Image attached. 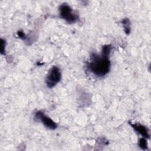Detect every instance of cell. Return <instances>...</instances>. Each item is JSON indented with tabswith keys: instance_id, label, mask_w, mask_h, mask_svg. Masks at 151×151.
<instances>
[{
	"instance_id": "cell-3",
	"label": "cell",
	"mask_w": 151,
	"mask_h": 151,
	"mask_svg": "<svg viewBox=\"0 0 151 151\" xmlns=\"http://www.w3.org/2000/svg\"><path fill=\"white\" fill-rule=\"evenodd\" d=\"M61 73L59 68L57 66L52 67L48 71L46 78L45 83L49 88L54 87L61 80Z\"/></svg>"
},
{
	"instance_id": "cell-4",
	"label": "cell",
	"mask_w": 151,
	"mask_h": 151,
	"mask_svg": "<svg viewBox=\"0 0 151 151\" xmlns=\"http://www.w3.org/2000/svg\"><path fill=\"white\" fill-rule=\"evenodd\" d=\"M34 119L37 121L41 122L47 128L53 130L57 128V124L49 117L45 115L42 111H38L34 115Z\"/></svg>"
},
{
	"instance_id": "cell-6",
	"label": "cell",
	"mask_w": 151,
	"mask_h": 151,
	"mask_svg": "<svg viewBox=\"0 0 151 151\" xmlns=\"http://www.w3.org/2000/svg\"><path fill=\"white\" fill-rule=\"evenodd\" d=\"M121 22L124 27V31H125L126 34H129L130 31V22L129 19L128 18L123 19L121 21Z\"/></svg>"
},
{
	"instance_id": "cell-7",
	"label": "cell",
	"mask_w": 151,
	"mask_h": 151,
	"mask_svg": "<svg viewBox=\"0 0 151 151\" xmlns=\"http://www.w3.org/2000/svg\"><path fill=\"white\" fill-rule=\"evenodd\" d=\"M139 147L143 149V150H146L147 148V141L146 138L145 137H142L139 139Z\"/></svg>"
},
{
	"instance_id": "cell-1",
	"label": "cell",
	"mask_w": 151,
	"mask_h": 151,
	"mask_svg": "<svg viewBox=\"0 0 151 151\" xmlns=\"http://www.w3.org/2000/svg\"><path fill=\"white\" fill-rule=\"evenodd\" d=\"M111 45H105L102 47L100 55L92 54L87 67L90 72L96 76L102 77L107 74L110 68L109 55L111 50Z\"/></svg>"
},
{
	"instance_id": "cell-5",
	"label": "cell",
	"mask_w": 151,
	"mask_h": 151,
	"mask_svg": "<svg viewBox=\"0 0 151 151\" xmlns=\"http://www.w3.org/2000/svg\"><path fill=\"white\" fill-rule=\"evenodd\" d=\"M131 126L134 129V130L141 134L145 138H149L150 136L147 129L142 124L139 123H129Z\"/></svg>"
},
{
	"instance_id": "cell-2",
	"label": "cell",
	"mask_w": 151,
	"mask_h": 151,
	"mask_svg": "<svg viewBox=\"0 0 151 151\" xmlns=\"http://www.w3.org/2000/svg\"><path fill=\"white\" fill-rule=\"evenodd\" d=\"M59 15L61 18L70 24L74 23L79 19L78 14L73 11L71 7L67 4H61L60 6Z\"/></svg>"
},
{
	"instance_id": "cell-8",
	"label": "cell",
	"mask_w": 151,
	"mask_h": 151,
	"mask_svg": "<svg viewBox=\"0 0 151 151\" xmlns=\"http://www.w3.org/2000/svg\"><path fill=\"white\" fill-rule=\"evenodd\" d=\"M17 34L18 35V37L22 39H25L26 37H25V35L24 34V32L22 31H18L17 32Z\"/></svg>"
}]
</instances>
